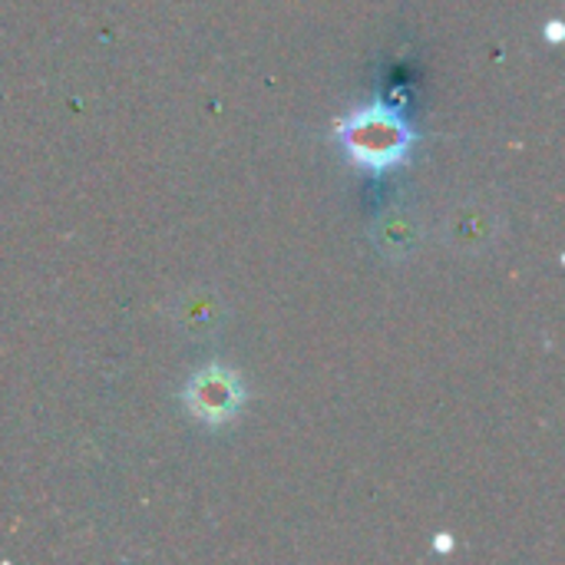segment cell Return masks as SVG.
Returning <instances> with one entry per match:
<instances>
[{"mask_svg":"<svg viewBox=\"0 0 565 565\" xmlns=\"http://www.w3.org/2000/svg\"><path fill=\"white\" fill-rule=\"evenodd\" d=\"M242 401H245V387H242V377L222 364H212L205 371H199L189 387H185V407L192 417H199L202 424H228L238 411H242Z\"/></svg>","mask_w":565,"mask_h":565,"instance_id":"cell-2","label":"cell"},{"mask_svg":"<svg viewBox=\"0 0 565 565\" xmlns=\"http://www.w3.org/2000/svg\"><path fill=\"white\" fill-rule=\"evenodd\" d=\"M497 218L487 205H463L450 215L447 222V238L457 245V248H467V252H477V248H487L497 235Z\"/></svg>","mask_w":565,"mask_h":565,"instance_id":"cell-3","label":"cell"},{"mask_svg":"<svg viewBox=\"0 0 565 565\" xmlns=\"http://www.w3.org/2000/svg\"><path fill=\"white\" fill-rule=\"evenodd\" d=\"M377 245L391 255H407L417 245V222L407 212H391L377 225Z\"/></svg>","mask_w":565,"mask_h":565,"instance_id":"cell-4","label":"cell"},{"mask_svg":"<svg viewBox=\"0 0 565 565\" xmlns=\"http://www.w3.org/2000/svg\"><path fill=\"white\" fill-rule=\"evenodd\" d=\"M179 321H182V328L192 331V334H209V331H215V324L222 321V305H218L215 298L192 295L189 301H182Z\"/></svg>","mask_w":565,"mask_h":565,"instance_id":"cell-5","label":"cell"},{"mask_svg":"<svg viewBox=\"0 0 565 565\" xmlns=\"http://www.w3.org/2000/svg\"><path fill=\"white\" fill-rule=\"evenodd\" d=\"M338 136H341L348 159L371 172H387V169L407 162V156L417 142L411 122L384 103H371L367 109L351 113L338 126Z\"/></svg>","mask_w":565,"mask_h":565,"instance_id":"cell-1","label":"cell"}]
</instances>
